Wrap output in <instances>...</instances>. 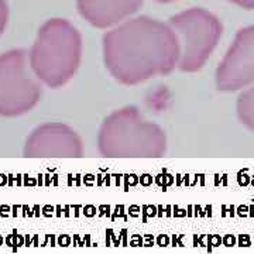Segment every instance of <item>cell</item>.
<instances>
[{
    "instance_id": "1",
    "label": "cell",
    "mask_w": 254,
    "mask_h": 254,
    "mask_svg": "<svg viewBox=\"0 0 254 254\" xmlns=\"http://www.w3.org/2000/svg\"><path fill=\"white\" fill-rule=\"evenodd\" d=\"M103 41L106 66L123 83L170 72L180 57L171 27L148 17L127 21L108 33Z\"/></svg>"
},
{
    "instance_id": "2",
    "label": "cell",
    "mask_w": 254,
    "mask_h": 254,
    "mask_svg": "<svg viewBox=\"0 0 254 254\" xmlns=\"http://www.w3.org/2000/svg\"><path fill=\"white\" fill-rule=\"evenodd\" d=\"M82 40L78 30L64 18H53L38 30L28 61L40 82L50 88L65 85L81 63Z\"/></svg>"
},
{
    "instance_id": "3",
    "label": "cell",
    "mask_w": 254,
    "mask_h": 254,
    "mask_svg": "<svg viewBox=\"0 0 254 254\" xmlns=\"http://www.w3.org/2000/svg\"><path fill=\"white\" fill-rule=\"evenodd\" d=\"M99 143L106 157H160L165 151L163 131L140 119L136 109H125L106 119Z\"/></svg>"
},
{
    "instance_id": "4",
    "label": "cell",
    "mask_w": 254,
    "mask_h": 254,
    "mask_svg": "<svg viewBox=\"0 0 254 254\" xmlns=\"http://www.w3.org/2000/svg\"><path fill=\"white\" fill-rule=\"evenodd\" d=\"M170 27L180 46V68L193 72L200 69L222 37L216 16L203 9H190L171 18Z\"/></svg>"
},
{
    "instance_id": "5",
    "label": "cell",
    "mask_w": 254,
    "mask_h": 254,
    "mask_svg": "<svg viewBox=\"0 0 254 254\" xmlns=\"http://www.w3.org/2000/svg\"><path fill=\"white\" fill-rule=\"evenodd\" d=\"M24 50L0 55V116L16 118L27 113L41 98V83Z\"/></svg>"
},
{
    "instance_id": "6",
    "label": "cell",
    "mask_w": 254,
    "mask_h": 254,
    "mask_svg": "<svg viewBox=\"0 0 254 254\" xmlns=\"http://www.w3.org/2000/svg\"><path fill=\"white\" fill-rule=\"evenodd\" d=\"M252 83H254V26L237 33L216 71L219 91H239Z\"/></svg>"
},
{
    "instance_id": "7",
    "label": "cell",
    "mask_w": 254,
    "mask_h": 254,
    "mask_svg": "<svg viewBox=\"0 0 254 254\" xmlns=\"http://www.w3.org/2000/svg\"><path fill=\"white\" fill-rule=\"evenodd\" d=\"M82 145L78 134L63 123H46L30 134L24 155L30 158L81 157Z\"/></svg>"
},
{
    "instance_id": "8",
    "label": "cell",
    "mask_w": 254,
    "mask_h": 254,
    "mask_svg": "<svg viewBox=\"0 0 254 254\" xmlns=\"http://www.w3.org/2000/svg\"><path fill=\"white\" fill-rule=\"evenodd\" d=\"M143 0H78L83 18L96 27H109L136 13Z\"/></svg>"
},
{
    "instance_id": "9",
    "label": "cell",
    "mask_w": 254,
    "mask_h": 254,
    "mask_svg": "<svg viewBox=\"0 0 254 254\" xmlns=\"http://www.w3.org/2000/svg\"><path fill=\"white\" fill-rule=\"evenodd\" d=\"M237 116L242 125L254 131V85L240 93L237 99Z\"/></svg>"
},
{
    "instance_id": "10",
    "label": "cell",
    "mask_w": 254,
    "mask_h": 254,
    "mask_svg": "<svg viewBox=\"0 0 254 254\" xmlns=\"http://www.w3.org/2000/svg\"><path fill=\"white\" fill-rule=\"evenodd\" d=\"M7 21H9V7H7V3H6V0H0V36L6 30Z\"/></svg>"
},
{
    "instance_id": "11",
    "label": "cell",
    "mask_w": 254,
    "mask_h": 254,
    "mask_svg": "<svg viewBox=\"0 0 254 254\" xmlns=\"http://www.w3.org/2000/svg\"><path fill=\"white\" fill-rule=\"evenodd\" d=\"M232 3H235L237 6L243 7V9H249L252 10L254 9V0H229Z\"/></svg>"
},
{
    "instance_id": "12",
    "label": "cell",
    "mask_w": 254,
    "mask_h": 254,
    "mask_svg": "<svg viewBox=\"0 0 254 254\" xmlns=\"http://www.w3.org/2000/svg\"><path fill=\"white\" fill-rule=\"evenodd\" d=\"M157 1H163V3H167V1H174V0H157Z\"/></svg>"
}]
</instances>
